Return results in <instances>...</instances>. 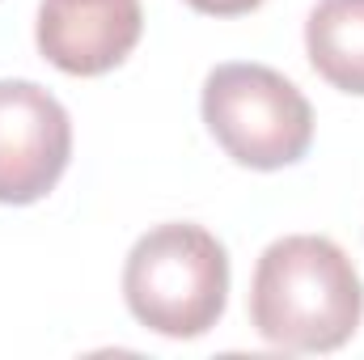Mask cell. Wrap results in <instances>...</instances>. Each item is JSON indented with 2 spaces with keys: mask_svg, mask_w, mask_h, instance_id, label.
I'll return each instance as SVG.
<instances>
[{
  "mask_svg": "<svg viewBox=\"0 0 364 360\" xmlns=\"http://www.w3.org/2000/svg\"><path fill=\"white\" fill-rule=\"evenodd\" d=\"M364 318V284L343 246L318 233L272 242L250 280V322L284 352H335Z\"/></svg>",
  "mask_w": 364,
  "mask_h": 360,
  "instance_id": "6da1fadb",
  "label": "cell"
},
{
  "mask_svg": "<svg viewBox=\"0 0 364 360\" xmlns=\"http://www.w3.org/2000/svg\"><path fill=\"white\" fill-rule=\"evenodd\" d=\"M123 301L140 327L166 339H199L225 314L229 250L203 225H157L123 263Z\"/></svg>",
  "mask_w": 364,
  "mask_h": 360,
  "instance_id": "7a4b0ae2",
  "label": "cell"
},
{
  "mask_svg": "<svg viewBox=\"0 0 364 360\" xmlns=\"http://www.w3.org/2000/svg\"><path fill=\"white\" fill-rule=\"evenodd\" d=\"M212 140L246 170L296 166L314 144V106L267 64H220L199 97Z\"/></svg>",
  "mask_w": 364,
  "mask_h": 360,
  "instance_id": "3957f363",
  "label": "cell"
},
{
  "mask_svg": "<svg viewBox=\"0 0 364 360\" xmlns=\"http://www.w3.org/2000/svg\"><path fill=\"white\" fill-rule=\"evenodd\" d=\"M73 162V119L38 81H0V203L26 208L55 191Z\"/></svg>",
  "mask_w": 364,
  "mask_h": 360,
  "instance_id": "277c9868",
  "label": "cell"
},
{
  "mask_svg": "<svg viewBox=\"0 0 364 360\" xmlns=\"http://www.w3.org/2000/svg\"><path fill=\"white\" fill-rule=\"evenodd\" d=\"M144 34L140 0H43L34 43L47 64L68 77H102L119 68Z\"/></svg>",
  "mask_w": 364,
  "mask_h": 360,
  "instance_id": "5b68a950",
  "label": "cell"
},
{
  "mask_svg": "<svg viewBox=\"0 0 364 360\" xmlns=\"http://www.w3.org/2000/svg\"><path fill=\"white\" fill-rule=\"evenodd\" d=\"M305 51L326 85L364 97V0H318L305 21Z\"/></svg>",
  "mask_w": 364,
  "mask_h": 360,
  "instance_id": "8992f818",
  "label": "cell"
},
{
  "mask_svg": "<svg viewBox=\"0 0 364 360\" xmlns=\"http://www.w3.org/2000/svg\"><path fill=\"white\" fill-rule=\"evenodd\" d=\"M186 4L208 17H242V13H255L263 0H186Z\"/></svg>",
  "mask_w": 364,
  "mask_h": 360,
  "instance_id": "52a82bcc",
  "label": "cell"
}]
</instances>
